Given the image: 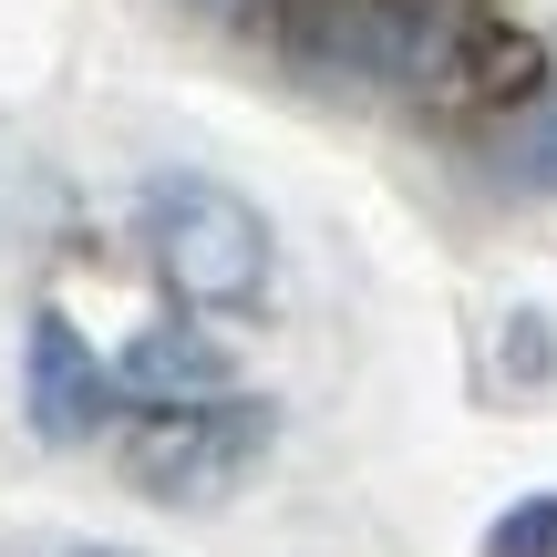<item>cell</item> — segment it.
<instances>
[{
  "label": "cell",
  "instance_id": "9",
  "mask_svg": "<svg viewBox=\"0 0 557 557\" xmlns=\"http://www.w3.org/2000/svg\"><path fill=\"white\" fill-rule=\"evenodd\" d=\"M186 11H248V0H186Z\"/></svg>",
  "mask_w": 557,
  "mask_h": 557
},
{
  "label": "cell",
  "instance_id": "2",
  "mask_svg": "<svg viewBox=\"0 0 557 557\" xmlns=\"http://www.w3.org/2000/svg\"><path fill=\"white\" fill-rule=\"evenodd\" d=\"M465 41H475L465 0H299V52L341 83H382V94L444 83Z\"/></svg>",
  "mask_w": 557,
  "mask_h": 557
},
{
  "label": "cell",
  "instance_id": "4",
  "mask_svg": "<svg viewBox=\"0 0 557 557\" xmlns=\"http://www.w3.org/2000/svg\"><path fill=\"white\" fill-rule=\"evenodd\" d=\"M124 382L94 361V341L73 331L62 310H32V351H21V413H32L41 444H94L103 413H114Z\"/></svg>",
  "mask_w": 557,
  "mask_h": 557
},
{
  "label": "cell",
  "instance_id": "6",
  "mask_svg": "<svg viewBox=\"0 0 557 557\" xmlns=\"http://www.w3.org/2000/svg\"><path fill=\"white\" fill-rule=\"evenodd\" d=\"M496 176L517 186V197H557V83H537V94L496 124Z\"/></svg>",
  "mask_w": 557,
  "mask_h": 557
},
{
  "label": "cell",
  "instance_id": "5",
  "mask_svg": "<svg viewBox=\"0 0 557 557\" xmlns=\"http://www.w3.org/2000/svg\"><path fill=\"white\" fill-rule=\"evenodd\" d=\"M114 382L145 403V413H197V403H227V351L197 331V320H145L135 341H124V361H114Z\"/></svg>",
  "mask_w": 557,
  "mask_h": 557
},
{
  "label": "cell",
  "instance_id": "1",
  "mask_svg": "<svg viewBox=\"0 0 557 557\" xmlns=\"http://www.w3.org/2000/svg\"><path fill=\"white\" fill-rule=\"evenodd\" d=\"M145 248H156V278L186 310H259V289H269V227L218 176L145 186Z\"/></svg>",
  "mask_w": 557,
  "mask_h": 557
},
{
  "label": "cell",
  "instance_id": "8",
  "mask_svg": "<svg viewBox=\"0 0 557 557\" xmlns=\"http://www.w3.org/2000/svg\"><path fill=\"white\" fill-rule=\"evenodd\" d=\"M506 361H517V382H547L557 341H547V320H537V310H517V320H506Z\"/></svg>",
  "mask_w": 557,
  "mask_h": 557
},
{
  "label": "cell",
  "instance_id": "3",
  "mask_svg": "<svg viewBox=\"0 0 557 557\" xmlns=\"http://www.w3.org/2000/svg\"><path fill=\"white\" fill-rule=\"evenodd\" d=\"M269 413L259 403H197V413H145V434L124 444V475L156 506H218L238 496V475L259 465Z\"/></svg>",
  "mask_w": 557,
  "mask_h": 557
},
{
  "label": "cell",
  "instance_id": "7",
  "mask_svg": "<svg viewBox=\"0 0 557 557\" xmlns=\"http://www.w3.org/2000/svg\"><path fill=\"white\" fill-rule=\"evenodd\" d=\"M485 557H557V496H527L485 527Z\"/></svg>",
  "mask_w": 557,
  "mask_h": 557
}]
</instances>
